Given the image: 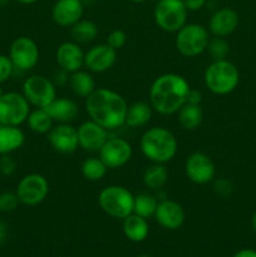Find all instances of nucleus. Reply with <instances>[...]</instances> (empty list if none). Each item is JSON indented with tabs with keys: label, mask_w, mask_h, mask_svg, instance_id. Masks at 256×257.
I'll return each instance as SVG.
<instances>
[{
	"label": "nucleus",
	"mask_w": 256,
	"mask_h": 257,
	"mask_svg": "<svg viewBox=\"0 0 256 257\" xmlns=\"http://www.w3.org/2000/svg\"><path fill=\"white\" fill-rule=\"evenodd\" d=\"M55 60L63 72L74 73L84 65V53L78 43L65 42L58 47Z\"/></svg>",
	"instance_id": "obj_19"
},
{
	"label": "nucleus",
	"mask_w": 256,
	"mask_h": 257,
	"mask_svg": "<svg viewBox=\"0 0 256 257\" xmlns=\"http://www.w3.org/2000/svg\"><path fill=\"white\" fill-rule=\"evenodd\" d=\"M82 2H83V0H82Z\"/></svg>",
	"instance_id": "obj_48"
},
{
	"label": "nucleus",
	"mask_w": 256,
	"mask_h": 257,
	"mask_svg": "<svg viewBox=\"0 0 256 257\" xmlns=\"http://www.w3.org/2000/svg\"><path fill=\"white\" fill-rule=\"evenodd\" d=\"M232 257H256V251L252 248H243L237 251Z\"/></svg>",
	"instance_id": "obj_40"
},
{
	"label": "nucleus",
	"mask_w": 256,
	"mask_h": 257,
	"mask_svg": "<svg viewBox=\"0 0 256 257\" xmlns=\"http://www.w3.org/2000/svg\"><path fill=\"white\" fill-rule=\"evenodd\" d=\"M158 200L156 196L148 192H142L135 196V206H133V213L141 216L143 218H148L155 216L157 210Z\"/></svg>",
	"instance_id": "obj_31"
},
{
	"label": "nucleus",
	"mask_w": 256,
	"mask_h": 257,
	"mask_svg": "<svg viewBox=\"0 0 256 257\" xmlns=\"http://www.w3.org/2000/svg\"><path fill=\"white\" fill-rule=\"evenodd\" d=\"M208 54L211 55L213 60L226 59L227 54L230 53V44L227 40L222 37H213L210 38L207 49Z\"/></svg>",
	"instance_id": "obj_32"
},
{
	"label": "nucleus",
	"mask_w": 256,
	"mask_h": 257,
	"mask_svg": "<svg viewBox=\"0 0 256 257\" xmlns=\"http://www.w3.org/2000/svg\"><path fill=\"white\" fill-rule=\"evenodd\" d=\"M4 236H5V227L2 225V223H0V240H2Z\"/></svg>",
	"instance_id": "obj_43"
},
{
	"label": "nucleus",
	"mask_w": 256,
	"mask_h": 257,
	"mask_svg": "<svg viewBox=\"0 0 256 257\" xmlns=\"http://www.w3.org/2000/svg\"><path fill=\"white\" fill-rule=\"evenodd\" d=\"M98 153L108 170H117L130 162L133 150L124 138H108Z\"/></svg>",
	"instance_id": "obj_12"
},
{
	"label": "nucleus",
	"mask_w": 256,
	"mask_h": 257,
	"mask_svg": "<svg viewBox=\"0 0 256 257\" xmlns=\"http://www.w3.org/2000/svg\"><path fill=\"white\" fill-rule=\"evenodd\" d=\"M53 122L49 114L44 108H37L34 110H30L29 115L27 118V123L29 125L30 131L38 135H45L49 133V131L53 128Z\"/></svg>",
	"instance_id": "obj_29"
},
{
	"label": "nucleus",
	"mask_w": 256,
	"mask_h": 257,
	"mask_svg": "<svg viewBox=\"0 0 256 257\" xmlns=\"http://www.w3.org/2000/svg\"><path fill=\"white\" fill-rule=\"evenodd\" d=\"M20 201L17 192L5 191L0 193V212H13L18 208Z\"/></svg>",
	"instance_id": "obj_33"
},
{
	"label": "nucleus",
	"mask_w": 256,
	"mask_h": 257,
	"mask_svg": "<svg viewBox=\"0 0 256 257\" xmlns=\"http://www.w3.org/2000/svg\"><path fill=\"white\" fill-rule=\"evenodd\" d=\"M48 141L53 150L62 155L74 153L79 147L78 131L70 123H59L48 133Z\"/></svg>",
	"instance_id": "obj_14"
},
{
	"label": "nucleus",
	"mask_w": 256,
	"mask_h": 257,
	"mask_svg": "<svg viewBox=\"0 0 256 257\" xmlns=\"http://www.w3.org/2000/svg\"><path fill=\"white\" fill-rule=\"evenodd\" d=\"M123 233L128 240L133 242H142L147 238L150 233L147 218H143L136 213H131L125 218H123Z\"/></svg>",
	"instance_id": "obj_23"
},
{
	"label": "nucleus",
	"mask_w": 256,
	"mask_h": 257,
	"mask_svg": "<svg viewBox=\"0 0 256 257\" xmlns=\"http://www.w3.org/2000/svg\"><path fill=\"white\" fill-rule=\"evenodd\" d=\"M15 192L20 203L25 206H37L47 198L49 183L43 175L30 173L19 181Z\"/></svg>",
	"instance_id": "obj_10"
},
{
	"label": "nucleus",
	"mask_w": 256,
	"mask_h": 257,
	"mask_svg": "<svg viewBox=\"0 0 256 257\" xmlns=\"http://www.w3.org/2000/svg\"><path fill=\"white\" fill-rule=\"evenodd\" d=\"M153 114V108L151 103L138 100L128 105L125 123L131 128H140L147 124Z\"/></svg>",
	"instance_id": "obj_24"
},
{
	"label": "nucleus",
	"mask_w": 256,
	"mask_h": 257,
	"mask_svg": "<svg viewBox=\"0 0 256 257\" xmlns=\"http://www.w3.org/2000/svg\"><path fill=\"white\" fill-rule=\"evenodd\" d=\"M25 135L18 125L0 124V155H12L23 147Z\"/></svg>",
	"instance_id": "obj_22"
},
{
	"label": "nucleus",
	"mask_w": 256,
	"mask_h": 257,
	"mask_svg": "<svg viewBox=\"0 0 256 257\" xmlns=\"http://www.w3.org/2000/svg\"><path fill=\"white\" fill-rule=\"evenodd\" d=\"M30 104L23 93L8 92L0 95V124L18 125L27 122Z\"/></svg>",
	"instance_id": "obj_8"
},
{
	"label": "nucleus",
	"mask_w": 256,
	"mask_h": 257,
	"mask_svg": "<svg viewBox=\"0 0 256 257\" xmlns=\"http://www.w3.org/2000/svg\"><path fill=\"white\" fill-rule=\"evenodd\" d=\"M251 226H252V230L255 231V233H256V212L253 213L252 218H251Z\"/></svg>",
	"instance_id": "obj_42"
},
{
	"label": "nucleus",
	"mask_w": 256,
	"mask_h": 257,
	"mask_svg": "<svg viewBox=\"0 0 256 257\" xmlns=\"http://www.w3.org/2000/svg\"><path fill=\"white\" fill-rule=\"evenodd\" d=\"M185 173L191 182L206 185L215 178L216 166L210 156L202 152H195L186 160Z\"/></svg>",
	"instance_id": "obj_13"
},
{
	"label": "nucleus",
	"mask_w": 256,
	"mask_h": 257,
	"mask_svg": "<svg viewBox=\"0 0 256 257\" xmlns=\"http://www.w3.org/2000/svg\"><path fill=\"white\" fill-rule=\"evenodd\" d=\"M9 3V0H0V5H5Z\"/></svg>",
	"instance_id": "obj_45"
},
{
	"label": "nucleus",
	"mask_w": 256,
	"mask_h": 257,
	"mask_svg": "<svg viewBox=\"0 0 256 257\" xmlns=\"http://www.w3.org/2000/svg\"><path fill=\"white\" fill-rule=\"evenodd\" d=\"M140 147L142 155L152 163H167L175 158L178 143L170 130L152 127L142 135Z\"/></svg>",
	"instance_id": "obj_3"
},
{
	"label": "nucleus",
	"mask_w": 256,
	"mask_h": 257,
	"mask_svg": "<svg viewBox=\"0 0 256 257\" xmlns=\"http://www.w3.org/2000/svg\"><path fill=\"white\" fill-rule=\"evenodd\" d=\"M130 2L136 3V4H141V3H145V2H147V0H130Z\"/></svg>",
	"instance_id": "obj_44"
},
{
	"label": "nucleus",
	"mask_w": 256,
	"mask_h": 257,
	"mask_svg": "<svg viewBox=\"0 0 256 257\" xmlns=\"http://www.w3.org/2000/svg\"><path fill=\"white\" fill-rule=\"evenodd\" d=\"M203 82L213 94L226 95L232 93L240 82L237 67L227 59L213 60L205 70Z\"/></svg>",
	"instance_id": "obj_4"
},
{
	"label": "nucleus",
	"mask_w": 256,
	"mask_h": 257,
	"mask_svg": "<svg viewBox=\"0 0 256 257\" xmlns=\"http://www.w3.org/2000/svg\"><path fill=\"white\" fill-rule=\"evenodd\" d=\"M190 89L185 77L176 73H166L153 80L150 88V103L160 114H175L187 102Z\"/></svg>",
	"instance_id": "obj_2"
},
{
	"label": "nucleus",
	"mask_w": 256,
	"mask_h": 257,
	"mask_svg": "<svg viewBox=\"0 0 256 257\" xmlns=\"http://www.w3.org/2000/svg\"><path fill=\"white\" fill-rule=\"evenodd\" d=\"M168 170L165 163H153L143 173V185L152 191L162 188L168 181Z\"/></svg>",
	"instance_id": "obj_27"
},
{
	"label": "nucleus",
	"mask_w": 256,
	"mask_h": 257,
	"mask_svg": "<svg viewBox=\"0 0 256 257\" xmlns=\"http://www.w3.org/2000/svg\"><path fill=\"white\" fill-rule=\"evenodd\" d=\"M155 218L158 225L166 230H177L185 223L186 213L182 206L173 200L158 202Z\"/></svg>",
	"instance_id": "obj_18"
},
{
	"label": "nucleus",
	"mask_w": 256,
	"mask_h": 257,
	"mask_svg": "<svg viewBox=\"0 0 256 257\" xmlns=\"http://www.w3.org/2000/svg\"><path fill=\"white\" fill-rule=\"evenodd\" d=\"M23 95L29 104L37 108H45L57 98L55 85L49 78L42 74L28 77L23 83Z\"/></svg>",
	"instance_id": "obj_9"
},
{
	"label": "nucleus",
	"mask_w": 256,
	"mask_h": 257,
	"mask_svg": "<svg viewBox=\"0 0 256 257\" xmlns=\"http://www.w3.org/2000/svg\"><path fill=\"white\" fill-rule=\"evenodd\" d=\"M127 100L109 88H97L85 98V110L92 120L107 131L117 130L125 123Z\"/></svg>",
	"instance_id": "obj_1"
},
{
	"label": "nucleus",
	"mask_w": 256,
	"mask_h": 257,
	"mask_svg": "<svg viewBox=\"0 0 256 257\" xmlns=\"http://www.w3.org/2000/svg\"><path fill=\"white\" fill-rule=\"evenodd\" d=\"M84 14L82 0H57L53 5L52 18L59 27L70 28L79 22Z\"/></svg>",
	"instance_id": "obj_17"
},
{
	"label": "nucleus",
	"mask_w": 256,
	"mask_h": 257,
	"mask_svg": "<svg viewBox=\"0 0 256 257\" xmlns=\"http://www.w3.org/2000/svg\"><path fill=\"white\" fill-rule=\"evenodd\" d=\"M14 69L15 68L13 65L12 60H10L9 55L0 54V84L7 82L12 77Z\"/></svg>",
	"instance_id": "obj_35"
},
{
	"label": "nucleus",
	"mask_w": 256,
	"mask_h": 257,
	"mask_svg": "<svg viewBox=\"0 0 256 257\" xmlns=\"http://www.w3.org/2000/svg\"><path fill=\"white\" fill-rule=\"evenodd\" d=\"M210 32L203 25L190 23L185 24L176 33V49L183 57L193 58L201 55L207 49Z\"/></svg>",
	"instance_id": "obj_6"
},
{
	"label": "nucleus",
	"mask_w": 256,
	"mask_h": 257,
	"mask_svg": "<svg viewBox=\"0 0 256 257\" xmlns=\"http://www.w3.org/2000/svg\"><path fill=\"white\" fill-rule=\"evenodd\" d=\"M177 120L183 130L193 131L201 125L203 120V110L201 104L185 103L177 112Z\"/></svg>",
	"instance_id": "obj_25"
},
{
	"label": "nucleus",
	"mask_w": 256,
	"mask_h": 257,
	"mask_svg": "<svg viewBox=\"0 0 256 257\" xmlns=\"http://www.w3.org/2000/svg\"><path fill=\"white\" fill-rule=\"evenodd\" d=\"M17 170V161L10 155H3L0 157V173L3 176H12Z\"/></svg>",
	"instance_id": "obj_37"
},
{
	"label": "nucleus",
	"mask_w": 256,
	"mask_h": 257,
	"mask_svg": "<svg viewBox=\"0 0 256 257\" xmlns=\"http://www.w3.org/2000/svg\"><path fill=\"white\" fill-rule=\"evenodd\" d=\"M107 166L103 163V161L99 157H88L83 161L80 166V172L83 177L92 182L100 181L107 173Z\"/></svg>",
	"instance_id": "obj_30"
},
{
	"label": "nucleus",
	"mask_w": 256,
	"mask_h": 257,
	"mask_svg": "<svg viewBox=\"0 0 256 257\" xmlns=\"http://www.w3.org/2000/svg\"><path fill=\"white\" fill-rule=\"evenodd\" d=\"M137 257H151V256H147V255H141V256H137Z\"/></svg>",
	"instance_id": "obj_46"
},
{
	"label": "nucleus",
	"mask_w": 256,
	"mask_h": 257,
	"mask_svg": "<svg viewBox=\"0 0 256 257\" xmlns=\"http://www.w3.org/2000/svg\"><path fill=\"white\" fill-rule=\"evenodd\" d=\"M201 100H202V94H201V92H198L197 89H192V88H191L190 93H188L187 102L186 103H191V104H201Z\"/></svg>",
	"instance_id": "obj_39"
},
{
	"label": "nucleus",
	"mask_w": 256,
	"mask_h": 257,
	"mask_svg": "<svg viewBox=\"0 0 256 257\" xmlns=\"http://www.w3.org/2000/svg\"><path fill=\"white\" fill-rule=\"evenodd\" d=\"M77 131L79 147L84 150L85 152H99L100 148L109 138L108 137V131L92 119L83 122L77 128Z\"/></svg>",
	"instance_id": "obj_15"
},
{
	"label": "nucleus",
	"mask_w": 256,
	"mask_h": 257,
	"mask_svg": "<svg viewBox=\"0 0 256 257\" xmlns=\"http://www.w3.org/2000/svg\"><path fill=\"white\" fill-rule=\"evenodd\" d=\"M127 34L120 29H114L108 34L107 37V44L112 47L113 49L119 50L127 44Z\"/></svg>",
	"instance_id": "obj_34"
},
{
	"label": "nucleus",
	"mask_w": 256,
	"mask_h": 257,
	"mask_svg": "<svg viewBox=\"0 0 256 257\" xmlns=\"http://www.w3.org/2000/svg\"><path fill=\"white\" fill-rule=\"evenodd\" d=\"M70 35L73 38V42L78 44H87L97 38L98 27L92 20L80 19L73 27H70Z\"/></svg>",
	"instance_id": "obj_28"
},
{
	"label": "nucleus",
	"mask_w": 256,
	"mask_h": 257,
	"mask_svg": "<svg viewBox=\"0 0 256 257\" xmlns=\"http://www.w3.org/2000/svg\"><path fill=\"white\" fill-rule=\"evenodd\" d=\"M3 93H4V92H3V90H2V88H0V95H2Z\"/></svg>",
	"instance_id": "obj_47"
},
{
	"label": "nucleus",
	"mask_w": 256,
	"mask_h": 257,
	"mask_svg": "<svg viewBox=\"0 0 256 257\" xmlns=\"http://www.w3.org/2000/svg\"><path fill=\"white\" fill-rule=\"evenodd\" d=\"M54 122L70 123L77 118L79 109L74 100L69 98H55L44 108Z\"/></svg>",
	"instance_id": "obj_21"
},
{
	"label": "nucleus",
	"mask_w": 256,
	"mask_h": 257,
	"mask_svg": "<svg viewBox=\"0 0 256 257\" xmlns=\"http://www.w3.org/2000/svg\"><path fill=\"white\" fill-rule=\"evenodd\" d=\"M69 85L74 95L79 98L89 97L97 89L94 78L92 77V74L82 69L72 73L69 78Z\"/></svg>",
	"instance_id": "obj_26"
},
{
	"label": "nucleus",
	"mask_w": 256,
	"mask_h": 257,
	"mask_svg": "<svg viewBox=\"0 0 256 257\" xmlns=\"http://www.w3.org/2000/svg\"><path fill=\"white\" fill-rule=\"evenodd\" d=\"M188 12H197L205 7L207 0H182Z\"/></svg>",
	"instance_id": "obj_38"
},
{
	"label": "nucleus",
	"mask_w": 256,
	"mask_h": 257,
	"mask_svg": "<svg viewBox=\"0 0 256 257\" xmlns=\"http://www.w3.org/2000/svg\"><path fill=\"white\" fill-rule=\"evenodd\" d=\"M18 3H20V4H25V5H30V4H34V3H37L38 0H17Z\"/></svg>",
	"instance_id": "obj_41"
},
{
	"label": "nucleus",
	"mask_w": 256,
	"mask_h": 257,
	"mask_svg": "<svg viewBox=\"0 0 256 257\" xmlns=\"http://www.w3.org/2000/svg\"><path fill=\"white\" fill-rule=\"evenodd\" d=\"M117 62V50L105 43L90 48L84 54V65L92 73H104Z\"/></svg>",
	"instance_id": "obj_16"
},
{
	"label": "nucleus",
	"mask_w": 256,
	"mask_h": 257,
	"mask_svg": "<svg viewBox=\"0 0 256 257\" xmlns=\"http://www.w3.org/2000/svg\"><path fill=\"white\" fill-rule=\"evenodd\" d=\"M188 10L182 0H160L156 4L153 18L160 29L167 33H177L187 24Z\"/></svg>",
	"instance_id": "obj_7"
},
{
	"label": "nucleus",
	"mask_w": 256,
	"mask_h": 257,
	"mask_svg": "<svg viewBox=\"0 0 256 257\" xmlns=\"http://www.w3.org/2000/svg\"><path fill=\"white\" fill-rule=\"evenodd\" d=\"M9 58L15 69L27 72L39 62V48L32 38L19 37L10 45Z\"/></svg>",
	"instance_id": "obj_11"
},
{
	"label": "nucleus",
	"mask_w": 256,
	"mask_h": 257,
	"mask_svg": "<svg viewBox=\"0 0 256 257\" xmlns=\"http://www.w3.org/2000/svg\"><path fill=\"white\" fill-rule=\"evenodd\" d=\"M98 203L108 216L123 220L133 213L135 196L123 186H107L98 195Z\"/></svg>",
	"instance_id": "obj_5"
},
{
	"label": "nucleus",
	"mask_w": 256,
	"mask_h": 257,
	"mask_svg": "<svg viewBox=\"0 0 256 257\" xmlns=\"http://www.w3.org/2000/svg\"><path fill=\"white\" fill-rule=\"evenodd\" d=\"M240 18L236 10L232 8H221L216 10L208 22V32L215 37H228L238 27Z\"/></svg>",
	"instance_id": "obj_20"
},
{
	"label": "nucleus",
	"mask_w": 256,
	"mask_h": 257,
	"mask_svg": "<svg viewBox=\"0 0 256 257\" xmlns=\"http://www.w3.org/2000/svg\"><path fill=\"white\" fill-rule=\"evenodd\" d=\"M213 190L220 197H228L233 192V185L227 178H218L213 183Z\"/></svg>",
	"instance_id": "obj_36"
}]
</instances>
